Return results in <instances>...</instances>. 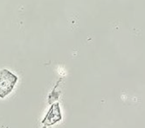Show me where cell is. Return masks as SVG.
Wrapping results in <instances>:
<instances>
[{
    "mask_svg": "<svg viewBox=\"0 0 145 128\" xmlns=\"http://www.w3.org/2000/svg\"><path fill=\"white\" fill-rule=\"evenodd\" d=\"M18 77L8 69L0 70V98H4L14 90Z\"/></svg>",
    "mask_w": 145,
    "mask_h": 128,
    "instance_id": "cell-1",
    "label": "cell"
}]
</instances>
